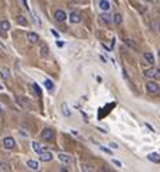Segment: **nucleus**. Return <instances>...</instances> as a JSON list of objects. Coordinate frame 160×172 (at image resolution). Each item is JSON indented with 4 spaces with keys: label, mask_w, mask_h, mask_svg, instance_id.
Returning <instances> with one entry per match:
<instances>
[{
    "label": "nucleus",
    "mask_w": 160,
    "mask_h": 172,
    "mask_svg": "<svg viewBox=\"0 0 160 172\" xmlns=\"http://www.w3.org/2000/svg\"><path fill=\"white\" fill-rule=\"evenodd\" d=\"M26 165H28L32 171H38V169H39V163H38L36 160H33V159H29V160L26 162Z\"/></svg>",
    "instance_id": "obj_8"
},
{
    "label": "nucleus",
    "mask_w": 160,
    "mask_h": 172,
    "mask_svg": "<svg viewBox=\"0 0 160 172\" xmlns=\"http://www.w3.org/2000/svg\"><path fill=\"white\" fill-rule=\"evenodd\" d=\"M146 90H147L148 93L154 94V93H157V91H159V85H157L156 82H153V81H148V82L146 84Z\"/></svg>",
    "instance_id": "obj_4"
},
{
    "label": "nucleus",
    "mask_w": 160,
    "mask_h": 172,
    "mask_svg": "<svg viewBox=\"0 0 160 172\" xmlns=\"http://www.w3.org/2000/svg\"><path fill=\"white\" fill-rule=\"evenodd\" d=\"M2 111H3V110H2V106H0V113H2Z\"/></svg>",
    "instance_id": "obj_37"
},
{
    "label": "nucleus",
    "mask_w": 160,
    "mask_h": 172,
    "mask_svg": "<svg viewBox=\"0 0 160 172\" xmlns=\"http://www.w3.org/2000/svg\"><path fill=\"white\" fill-rule=\"evenodd\" d=\"M113 163H114L115 166H123V165H121V162H120V160H117V159H113Z\"/></svg>",
    "instance_id": "obj_30"
},
{
    "label": "nucleus",
    "mask_w": 160,
    "mask_h": 172,
    "mask_svg": "<svg viewBox=\"0 0 160 172\" xmlns=\"http://www.w3.org/2000/svg\"><path fill=\"white\" fill-rule=\"evenodd\" d=\"M100 149H101L102 152H105V153H108V155H111V156H113V153H111V149H108V148H104V146H100Z\"/></svg>",
    "instance_id": "obj_27"
},
{
    "label": "nucleus",
    "mask_w": 160,
    "mask_h": 172,
    "mask_svg": "<svg viewBox=\"0 0 160 172\" xmlns=\"http://www.w3.org/2000/svg\"><path fill=\"white\" fill-rule=\"evenodd\" d=\"M7 169H9L7 163H5V162H0V171H7Z\"/></svg>",
    "instance_id": "obj_24"
},
{
    "label": "nucleus",
    "mask_w": 160,
    "mask_h": 172,
    "mask_svg": "<svg viewBox=\"0 0 160 172\" xmlns=\"http://www.w3.org/2000/svg\"><path fill=\"white\" fill-rule=\"evenodd\" d=\"M98 6H100V9H101V10H104V12H107V10L111 7V5H110L108 0H100Z\"/></svg>",
    "instance_id": "obj_6"
},
{
    "label": "nucleus",
    "mask_w": 160,
    "mask_h": 172,
    "mask_svg": "<svg viewBox=\"0 0 160 172\" xmlns=\"http://www.w3.org/2000/svg\"><path fill=\"white\" fill-rule=\"evenodd\" d=\"M159 56H160V49H159Z\"/></svg>",
    "instance_id": "obj_38"
},
{
    "label": "nucleus",
    "mask_w": 160,
    "mask_h": 172,
    "mask_svg": "<svg viewBox=\"0 0 160 172\" xmlns=\"http://www.w3.org/2000/svg\"><path fill=\"white\" fill-rule=\"evenodd\" d=\"M20 135H22V136H25V137H26V136H28V133H26V132H25V130H20Z\"/></svg>",
    "instance_id": "obj_33"
},
{
    "label": "nucleus",
    "mask_w": 160,
    "mask_h": 172,
    "mask_svg": "<svg viewBox=\"0 0 160 172\" xmlns=\"http://www.w3.org/2000/svg\"><path fill=\"white\" fill-rule=\"evenodd\" d=\"M51 33H52V35H54V36H56V38H58V36H59V33H58V32H56V31H54V29H52V31H51Z\"/></svg>",
    "instance_id": "obj_31"
},
{
    "label": "nucleus",
    "mask_w": 160,
    "mask_h": 172,
    "mask_svg": "<svg viewBox=\"0 0 160 172\" xmlns=\"http://www.w3.org/2000/svg\"><path fill=\"white\" fill-rule=\"evenodd\" d=\"M18 23H20V25H23V26H25L28 22H26V19H25L23 16H19V18H18Z\"/></svg>",
    "instance_id": "obj_23"
},
{
    "label": "nucleus",
    "mask_w": 160,
    "mask_h": 172,
    "mask_svg": "<svg viewBox=\"0 0 160 172\" xmlns=\"http://www.w3.org/2000/svg\"><path fill=\"white\" fill-rule=\"evenodd\" d=\"M58 159H59L62 163H65V165H68V163L71 162L69 156H68V155H65V153H59V155H58Z\"/></svg>",
    "instance_id": "obj_10"
},
{
    "label": "nucleus",
    "mask_w": 160,
    "mask_h": 172,
    "mask_svg": "<svg viewBox=\"0 0 160 172\" xmlns=\"http://www.w3.org/2000/svg\"><path fill=\"white\" fill-rule=\"evenodd\" d=\"M69 20H71L72 23H78V22L81 20V18H79L77 13H71V16H69Z\"/></svg>",
    "instance_id": "obj_15"
},
{
    "label": "nucleus",
    "mask_w": 160,
    "mask_h": 172,
    "mask_svg": "<svg viewBox=\"0 0 160 172\" xmlns=\"http://www.w3.org/2000/svg\"><path fill=\"white\" fill-rule=\"evenodd\" d=\"M124 42H125V44H127L128 46H131V48H136V44H134V42H133L131 39H125Z\"/></svg>",
    "instance_id": "obj_26"
},
{
    "label": "nucleus",
    "mask_w": 160,
    "mask_h": 172,
    "mask_svg": "<svg viewBox=\"0 0 160 172\" xmlns=\"http://www.w3.org/2000/svg\"><path fill=\"white\" fill-rule=\"evenodd\" d=\"M108 145H110V148H113V149H118V145H117L115 142H110Z\"/></svg>",
    "instance_id": "obj_29"
},
{
    "label": "nucleus",
    "mask_w": 160,
    "mask_h": 172,
    "mask_svg": "<svg viewBox=\"0 0 160 172\" xmlns=\"http://www.w3.org/2000/svg\"><path fill=\"white\" fill-rule=\"evenodd\" d=\"M146 2H148V3H153V2H156V0H146Z\"/></svg>",
    "instance_id": "obj_36"
},
{
    "label": "nucleus",
    "mask_w": 160,
    "mask_h": 172,
    "mask_svg": "<svg viewBox=\"0 0 160 172\" xmlns=\"http://www.w3.org/2000/svg\"><path fill=\"white\" fill-rule=\"evenodd\" d=\"M84 171H89V172H92V171H95V168H94L92 165H84Z\"/></svg>",
    "instance_id": "obj_25"
},
{
    "label": "nucleus",
    "mask_w": 160,
    "mask_h": 172,
    "mask_svg": "<svg viewBox=\"0 0 160 172\" xmlns=\"http://www.w3.org/2000/svg\"><path fill=\"white\" fill-rule=\"evenodd\" d=\"M71 133H72L74 136H77V137H79V135H78V132H77V130H71Z\"/></svg>",
    "instance_id": "obj_32"
},
{
    "label": "nucleus",
    "mask_w": 160,
    "mask_h": 172,
    "mask_svg": "<svg viewBox=\"0 0 160 172\" xmlns=\"http://www.w3.org/2000/svg\"><path fill=\"white\" fill-rule=\"evenodd\" d=\"M74 2H77V3H82L84 0H74Z\"/></svg>",
    "instance_id": "obj_34"
},
{
    "label": "nucleus",
    "mask_w": 160,
    "mask_h": 172,
    "mask_svg": "<svg viewBox=\"0 0 160 172\" xmlns=\"http://www.w3.org/2000/svg\"><path fill=\"white\" fill-rule=\"evenodd\" d=\"M0 75H2L3 78H9V77H10V72H9V69L2 68V69H0Z\"/></svg>",
    "instance_id": "obj_19"
},
{
    "label": "nucleus",
    "mask_w": 160,
    "mask_h": 172,
    "mask_svg": "<svg viewBox=\"0 0 160 172\" xmlns=\"http://www.w3.org/2000/svg\"><path fill=\"white\" fill-rule=\"evenodd\" d=\"M147 159H148L150 162H154V163H159V162H160V156H159V153H148Z\"/></svg>",
    "instance_id": "obj_9"
},
{
    "label": "nucleus",
    "mask_w": 160,
    "mask_h": 172,
    "mask_svg": "<svg viewBox=\"0 0 160 172\" xmlns=\"http://www.w3.org/2000/svg\"><path fill=\"white\" fill-rule=\"evenodd\" d=\"M54 18H55V20H56V22L62 23V22H65V20H66V13H65L64 10H56V12H55V15H54Z\"/></svg>",
    "instance_id": "obj_3"
},
{
    "label": "nucleus",
    "mask_w": 160,
    "mask_h": 172,
    "mask_svg": "<svg viewBox=\"0 0 160 172\" xmlns=\"http://www.w3.org/2000/svg\"><path fill=\"white\" fill-rule=\"evenodd\" d=\"M32 148H33V150H35V152H38V153H41V152L43 150V149H42V146H41L38 142H32Z\"/></svg>",
    "instance_id": "obj_16"
},
{
    "label": "nucleus",
    "mask_w": 160,
    "mask_h": 172,
    "mask_svg": "<svg viewBox=\"0 0 160 172\" xmlns=\"http://www.w3.org/2000/svg\"><path fill=\"white\" fill-rule=\"evenodd\" d=\"M0 29L5 31V32H7V31L10 29V23H9L7 20H2V22H0Z\"/></svg>",
    "instance_id": "obj_12"
},
{
    "label": "nucleus",
    "mask_w": 160,
    "mask_h": 172,
    "mask_svg": "<svg viewBox=\"0 0 160 172\" xmlns=\"http://www.w3.org/2000/svg\"><path fill=\"white\" fill-rule=\"evenodd\" d=\"M45 87H46L49 91H52V90H54V82H52L51 80H45Z\"/></svg>",
    "instance_id": "obj_20"
},
{
    "label": "nucleus",
    "mask_w": 160,
    "mask_h": 172,
    "mask_svg": "<svg viewBox=\"0 0 160 172\" xmlns=\"http://www.w3.org/2000/svg\"><path fill=\"white\" fill-rule=\"evenodd\" d=\"M156 75H160V69H156Z\"/></svg>",
    "instance_id": "obj_35"
},
{
    "label": "nucleus",
    "mask_w": 160,
    "mask_h": 172,
    "mask_svg": "<svg viewBox=\"0 0 160 172\" xmlns=\"http://www.w3.org/2000/svg\"><path fill=\"white\" fill-rule=\"evenodd\" d=\"M20 3H22V6H23L26 10H31V9H29V6H28V2H26V0H20Z\"/></svg>",
    "instance_id": "obj_28"
},
{
    "label": "nucleus",
    "mask_w": 160,
    "mask_h": 172,
    "mask_svg": "<svg viewBox=\"0 0 160 172\" xmlns=\"http://www.w3.org/2000/svg\"><path fill=\"white\" fill-rule=\"evenodd\" d=\"M113 20H114L115 25H121V23H123V16H121L120 13H115L114 18H113Z\"/></svg>",
    "instance_id": "obj_14"
},
{
    "label": "nucleus",
    "mask_w": 160,
    "mask_h": 172,
    "mask_svg": "<svg viewBox=\"0 0 160 172\" xmlns=\"http://www.w3.org/2000/svg\"><path fill=\"white\" fill-rule=\"evenodd\" d=\"M2 88H3V87H2V85H0V90H2Z\"/></svg>",
    "instance_id": "obj_39"
},
{
    "label": "nucleus",
    "mask_w": 160,
    "mask_h": 172,
    "mask_svg": "<svg viewBox=\"0 0 160 172\" xmlns=\"http://www.w3.org/2000/svg\"><path fill=\"white\" fill-rule=\"evenodd\" d=\"M41 55H42L43 58H46V56L49 55V48H48L46 44H43V45L41 46Z\"/></svg>",
    "instance_id": "obj_11"
},
{
    "label": "nucleus",
    "mask_w": 160,
    "mask_h": 172,
    "mask_svg": "<svg viewBox=\"0 0 160 172\" xmlns=\"http://www.w3.org/2000/svg\"><path fill=\"white\" fill-rule=\"evenodd\" d=\"M144 75H146V77H156V69H154V68L146 69V71H144Z\"/></svg>",
    "instance_id": "obj_18"
},
{
    "label": "nucleus",
    "mask_w": 160,
    "mask_h": 172,
    "mask_svg": "<svg viewBox=\"0 0 160 172\" xmlns=\"http://www.w3.org/2000/svg\"><path fill=\"white\" fill-rule=\"evenodd\" d=\"M32 87H33V90L36 91V94H38V96H42V91H41V88H39V85H38V84H33Z\"/></svg>",
    "instance_id": "obj_22"
},
{
    "label": "nucleus",
    "mask_w": 160,
    "mask_h": 172,
    "mask_svg": "<svg viewBox=\"0 0 160 172\" xmlns=\"http://www.w3.org/2000/svg\"><path fill=\"white\" fill-rule=\"evenodd\" d=\"M144 59L148 62V64H154V56L151 52H144Z\"/></svg>",
    "instance_id": "obj_13"
},
{
    "label": "nucleus",
    "mask_w": 160,
    "mask_h": 172,
    "mask_svg": "<svg viewBox=\"0 0 160 172\" xmlns=\"http://www.w3.org/2000/svg\"><path fill=\"white\" fill-rule=\"evenodd\" d=\"M28 39H29L31 44H36V42L39 41V35L35 33V32H29V33H28Z\"/></svg>",
    "instance_id": "obj_7"
},
{
    "label": "nucleus",
    "mask_w": 160,
    "mask_h": 172,
    "mask_svg": "<svg viewBox=\"0 0 160 172\" xmlns=\"http://www.w3.org/2000/svg\"><path fill=\"white\" fill-rule=\"evenodd\" d=\"M101 20L105 22V23H111V22H113V18H111L110 15H105V13H104V15H101Z\"/></svg>",
    "instance_id": "obj_17"
},
{
    "label": "nucleus",
    "mask_w": 160,
    "mask_h": 172,
    "mask_svg": "<svg viewBox=\"0 0 160 172\" xmlns=\"http://www.w3.org/2000/svg\"><path fill=\"white\" fill-rule=\"evenodd\" d=\"M3 146H5V149H13V148L16 146V142H15L13 137L7 136V137H5V140H3Z\"/></svg>",
    "instance_id": "obj_2"
},
{
    "label": "nucleus",
    "mask_w": 160,
    "mask_h": 172,
    "mask_svg": "<svg viewBox=\"0 0 160 172\" xmlns=\"http://www.w3.org/2000/svg\"><path fill=\"white\" fill-rule=\"evenodd\" d=\"M39 159H41L42 162H49V160L54 159V155H52L51 152H45V150H42V152L39 153Z\"/></svg>",
    "instance_id": "obj_5"
},
{
    "label": "nucleus",
    "mask_w": 160,
    "mask_h": 172,
    "mask_svg": "<svg viewBox=\"0 0 160 172\" xmlns=\"http://www.w3.org/2000/svg\"><path fill=\"white\" fill-rule=\"evenodd\" d=\"M41 137H42V140H45V142L52 140V139H54V130H52V129H43L42 133H41Z\"/></svg>",
    "instance_id": "obj_1"
},
{
    "label": "nucleus",
    "mask_w": 160,
    "mask_h": 172,
    "mask_svg": "<svg viewBox=\"0 0 160 172\" xmlns=\"http://www.w3.org/2000/svg\"><path fill=\"white\" fill-rule=\"evenodd\" d=\"M62 113H64L66 117H69V116H71V111H69V109H68V106H66V104H62Z\"/></svg>",
    "instance_id": "obj_21"
}]
</instances>
